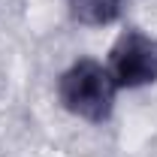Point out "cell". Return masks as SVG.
<instances>
[{"instance_id":"2","label":"cell","mask_w":157,"mask_h":157,"mask_svg":"<svg viewBox=\"0 0 157 157\" xmlns=\"http://www.w3.org/2000/svg\"><path fill=\"white\" fill-rule=\"evenodd\" d=\"M109 73L118 91H139L157 82V39L136 27L124 30L109 48Z\"/></svg>"},{"instance_id":"3","label":"cell","mask_w":157,"mask_h":157,"mask_svg":"<svg viewBox=\"0 0 157 157\" xmlns=\"http://www.w3.org/2000/svg\"><path fill=\"white\" fill-rule=\"evenodd\" d=\"M70 18L85 27H106L115 24L124 12V0H63Z\"/></svg>"},{"instance_id":"1","label":"cell","mask_w":157,"mask_h":157,"mask_svg":"<svg viewBox=\"0 0 157 157\" xmlns=\"http://www.w3.org/2000/svg\"><path fill=\"white\" fill-rule=\"evenodd\" d=\"M118 85L109 67L94 58L73 60L58 76V103L88 124H106L115 112Z\"/></svg>"}]
</instances>
